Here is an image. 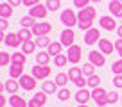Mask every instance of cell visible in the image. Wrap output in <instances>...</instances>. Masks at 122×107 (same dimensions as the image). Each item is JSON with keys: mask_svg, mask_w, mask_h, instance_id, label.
I'll return each mask as SVG.
<instances>
[{"mask_svg": "<svg viewBox=\"0 0 122 107\" xmlns=\"http://www.w3.org/2000/svg\"><path fill=\"white\" fill-rule=\"evenodd\" d=\"M54 80H56V84L59 86V88H65V86L68 84L70 77H68V73H65V71H59V73L56 75V79H54Z\"/></svg>", "mask_w": 122, "mask_h": 107, "instance_id": "cell-26", "label": "cell"}, {"mask_svg": "<svg viewBox=\"0 0 122 107\" xmlns=\"http://www.w3.org/2000/svg\"><path fill=\"white\" fill-rule=\"evenodd\" d=\"M5 103H7V98H5V95L2 93V95H0V107H5Z\"/></svg>", "mask_w": 122, "mask_h": 107, "instance_id": "cell-46", "label": "cell"}, {"mask_svg": "<svg viewBox=\"0 0 122 107\" xmlns=\"http://www.w3.org/2000/svg\"><path fill=\"white\" fill-rule=\"evenodd\" d=\"M50 57H52V55H50L49 52L41 50V52H38V54H36V62H38V64H43V66H47V64L50 62Z\"/></svg>", "mask_w": 122, "mask_h": 107, "instance_id": "cell-23", "label": "cell"}, {"mask_svg": "<svg viewBox=\"0 0 122 107\" xmlns=\"http://www.w3.org/2000/svg\"><path fill=\"white\" fill-rule=\"evenodd\" d=\"M29 107H40V105L34 102V100H30V102H29Z\"/></svg>", "mask_w": 122, "mask_h": 107, "instance_id": "cell-49", "label": "cell"}, {"mask_svg": "<svg viewBox=\"0 0 122 107\" xmlns=\"http://www.w3.org/2000/svg\"><path fill=\"white\" fill-rule=\"evenodd\" d=\"M50 31H52V25H50L49 22H36V25L32 27V34H34L36 38H40V36H49Z\"/></svg>", "mask_w": 122, "mask_h": 107, "instance_id": "cell-6", "label": "cell"}, {"mask_svg": "<svg viewBox=\"0 0 122 107\" xmlns=\"http://www.w3.org/2000/svg\"><path fill=\"white\" fill-rule=\"evenodd\" d=\"M57 88H59V86L56 84V80H43V84H41V91H45L47 95L57 93Z\"/></svg>", "mask_w": 122, "mask_h": 107, "instance_id": "cell-20", "label": "cell"}, {"mask_svg": "<svg viewBox=\"0 0 122 107\" xmlns=\"http://www.w3.org/2000/svg\"><path fill=\"white\" fill-rule=\"evenodd\" d=\"M99 50L104 54V55H110L111 52L115 50V43H111L110 39H106V38H102L99 41Z\"/></svg>", "mask_w": 122, "mask_h": 107, "instance_id": "cell-18", "label": "cell"}, {"mask_svg": "<svg viewBox=\"0 0 122 107\" xmlns=\"http://www.w3.org/2000/svg\"><path fill=\"white\" fill-rule=\"evenodd\" d=\"M68 61H70V64H77V62L81 61V57H83V48H81L79 45H72L68 48Z\"/></svg>", "mask_w": 122, "mask_h": 107, "instance_id": "cell-11", "label": "cell"}, {"mask_svg": "<svg viewBox=\"0 0 122 107\" xmlns=\"http://www.w3.org/2000/svg\"><path fill=\"white\" fill-rule=\"evenodd\" d=\"M23 68H25V64H16V62H11V66H9V79L20 80V77L23 75Z\"/></svg>", "mask_w": 122, "mask_h": 107, "instance_id": "cell-15", "label": "cell"}, {"mask_svg": "<svg viewBox=\"0 0 122 107\" xmlns=\"http://www.w3.org/2000/svg\"><path fill=\"white\" fill-rule=\"evenodd\" d=\"M92 100H93L99 107H106L108 105V91L104 88L92 89Z\"/></svg>", "mask_w": 122, "mask_h": 107, "instance_id": "cell-3", "label": "cell"}, {"mask_svg": "<svg viewBox=\"0 0 122 107\" xmlns=\"http://www.w3.org/2000/svg\"><path fill=\"white\" fill-rule=\"evenodd\" d=\"M45 5H47V9L49 11H59V7H61V0H47L45 2Z\"/></svg>", "mask_w": 122, "mask_h": 107, "instance_id": "cell-34", "label": "cell"}, {"mask_svg": "<svg viewBox=\"0 0 122 107\" xmlns=\"http://www.w3.org/2000/svg\"><path fill=\"white\" fill-rule=\"evenodd\" d=\"M111 82H113V86L117 89H122V75H115L113 79H111Z\"/></svg>", "mask_w": 122, "mask_h": 107, "instance_id": "cell-41", "label": "cell"}, {"mask_svg": "<svg viewBox=\"0 0 122 107\" xmlns=\"http://www.w3.org/2000/svg\"><path fill=\"white\" fill-rule=\"evenodd\" d=\"M70 96H72V93H70L68 88H61L59 91H57V100H61V102H66V100H70Z\"/></svg>", "mask_w": 122, "mask_h": 107, "instance_id": "cell-32", "label": "cell"}, {"mask_svg": "<svg viewBox=\"0 0 122 107\" xmlns=\"http://www.w3.org/2000/svg\"><path fill=\"white\" fill-rule=\"evenodd\" d=\"M68 77L72 82H76L77 79H81L83 77V68H79V66H72V68L68 70Z\"/></svg>", "mask_w": 122, "mask_h": 107, "instance_id": "cell-27", "label": "cell"}, {"mask_svg": "<svg viewBox=\"0 0 122 107\" xmlns=\"http://www.w3.org/2000/svg\"><path fill=\"white\" fill-rule=\"evenodd\" d=\"M95 66L92 64V62H88V64H83V75H86V77H92V75H95Z\"/></svg>", "mask_w": 122, "mask_h": 107, "instance_id": "cell-38", "label": "cell"}, {"mask_svg": "<svg viewBox=\"0 0 122 107\" xmlns=\"http://www.w3.org/2000/svg\"><path fill=\"white\" fill-rule=\"evenodd\" d=\"M20 38H22V41H29V39H32V29H20L18 31Z\"/></svg>", "mask_w": 122, "mask_h": 107, "instance_id": "cell-35", "label": "cell"}, {"mask_svg": "<svg viewBox=\"0 0 122 107\" xmlns=\"http://www.w3.org/2000/svg\"><path fill=\"white\" fill-rule=\"evenodd\" d=\"M38 4H41V2H40V0H23V5H25V7H34V5H38Z\"/></svg>", "mask_w": 122, "mask_h": 107, "instance_id": "cell-43", "label": "cell"}, {"mask_svg": "<svg viewBox=\"0 0 122 107\" xmlns=\"http://www.w3.org/2000/svg\"><path fill=\"white\" fill-rule=\"evenodd\" d=\"M50 38L49 36H40V38H36V45L40 46V48H49L50 46Z\"/></svg>", "mask_w": 122, "mask_h": 107, "instance_id": "cell-33", "label": "cell"}, {"mask_svg": "<svg viewBox=\"0 0 122 107\" xmlns=\"http://www.w3.org/2000/svg\"><path fill=\"white\" fill-rule=\"evenodd\" d=\"M7 2L13 5V7H18L20 4H23V0H7Z\"/></svg>", "mask_w": 122, "mask_h": 107, "instance_id": "cell-45", "label": "cell"}, {"mask_svg": "<svg viewBox=\"0 0 122 107\" xmlns=\"http://www.w3.org/2000/svg\"><path fill=\"white\" fill-rule=\"evenodd\" d=\"M108 9H110V13H111L113 18H120L122 20V2L120 0H111L110 4H108Z\"/></svg>", "mask_w": 122, "mask_h": 107, "instance_id": "cell-14", "label": "cell"}, {"mask_svg": "<svg viewBox=\"0 0 122 107\" xmlns=\"http://www.w3.org/2000/svg\"><path fill=\"white\" fill-rule=\"evenodd\" d=\"M120 2H122V0H120Z\"/></svg>", "mask_w": 122, "mask_h": 107, "instance_id": "cell-53", "label": "cell"}, {"mask_svg": "<svg viewBox=\"0 0 122 107\" xmlns=\"http://www.w3.org/2000/svg\"><path fill=\"white\" fill-rule=\"evenodd\" d=\"M111 73L113 75H122V59H118L111 64Z\"/></svg>", "mask_w": 122, "mask_h": 107, "instance_id": "cell-37", "label": "cell"}, {"mask_svg": "<svg viewBox=\"0 0 122 107\" xmlns=\"http://www.w3.org/2000/svg\"><path fill=\"white\" fill-rule=\"evenodd\" d=\"M47 52H49L52 57H56V55L63 54V45H61V41H54V43H50V46L47 48Z\"/></svg>", "mask_w": 122, "mask_h": 107, "instance_id": "cell-22", "label": "cell"}, {"mask_svg": "<svg viewBox=\"0 0 122 107\" xmlns=\"http://www.w3.org/2000/svg\"><path fill=\"white\" fill-rule=\"evenodd\" d=\"M4 43L7 46H11V48H22V45H23V41H22V38H20L18 32H9V34L5 36Z\"/></svg>", "mask_w": 122, "mask_h": 107, "instance_id": "cell-12", "label": "cell"}, {"mask_svg": "<svg viewBox=\"0 0 122 107\" xmlns=\"http://www.w3.org/2000/svg\"><path fill=\"white\" fill-rule=\"evenodd\" d=\"M32 100H34L36 103H38L40 107H43L47 102H49V95H47L45 91H41V93H34V96H32Z\"/></svg>", "mask_w": 122, "mask_h": 107, "instance_id": "cell-28", "label": "cell"}, {"mask_svg": "<svg viewBox=\"0 0 122 107\" xmlns=\"http://www.w3.org/2000/svg\"><path fill=\"white\" fill-rule=\"evenodd\" d=\"M7 27H9V22L2 18V32H5V31H7Z\"/></svg>", "mask_w": 122, "mask_h": 107, "instance_id": "cell-47", "label": "cell"}, {"mask_svg": "<svg viewBox=\"0 0 122 107\" xmlns=\"http://www.w3.org/2000/svg\"><path fill=\"white\" fill-rule=\"evenodd\" d=\"M36 41H32V39H29V41H23V45H22V52L25 54V55H30V54H34V50H36Z\"/></svg>", "mask_w": 122, "mask_h": 107, "instance_id": "cell-24", "label": "cell"}, {"mask_svg": "<svg viewBox=\"0 0 122 107\" xmlns=\"http://www.w3.org/2000/svg\"><path fill=\"white\" fill-rule=\"evenodd\" d=\"M99 25H101V29H104V31H115L117 32V29H118V25H117V20L113 18L111 14H104V16H101L99 18Z\"/></svg>", "mask_w": 122, "mask_h": 107, "instance_id": "cell-4", "label": "cell"}, {"mask_svg": "<svg viewBox=\"0 0 122 107\" xmlns=\"http://www.w3.org/2000/svg\"><path fill=\"white\" fill-rule=\"evenodd\" d=\"M120 103H122V96H120Z\"/></svg>", "mask_w": 122, "mask_h": 107, "instance_id": "cell-52", "label": "cell"}, {"mask_svg": "<svg viewBox=\"0 0 122 107\" xmlns=\"http://www.w3.org/2000/svg\"><path fill=\"white\" fill-rule=\"evenodd\" d=\"M101 39H102V38H101V31H99V29H95V27L84 32V45H88V46L99 43Z\"/></svg>", "mask_w": 122, "mask_h": 107, "instance_id": "cell-7", "label": "cell"}, {"mask_svg": "<svg viewBox=\"0 0 122 107\" xmlns=\"http://www.w3.org/2000/svg\"><path fill=\"white\" fill-rule=\"evenodd\" d=\"M117 36H118V38H122V25H118V29H117Z\"/></svg>", "mask_w": 122, "mask_h": 107, "instance_id": "cell-48", "label": "cell"}, {"mask_svg": "<svg viewBox=\"0 0 122 107\" xmlns=\"http://www.w3.org/2000/svg\"><path fill=\"white\" fill-rule=\"evenodd\" d=\"M92 2H93V4H99V2H102V0H92Z\"/></svg>", "mask_w": 122, "mask_h": 107, "instance_id": "cell-51", "label": "cell"}, {"mask_svg": "<svg viewBox=\"0 0 122 107\" xmlns=\"http://www.w3.org/2000/svg\"><path fill=\"white\" fill-rule=\"evenodd\" d=\"M77 107H88V103H79Z\"/></svg>", "mask_w": 122, "mask_h": 107, "instance_id": "cell-50", "label": "cell"}, {"mask_svg": "<svg viewBox=\"0 0 122 107\" xmlns=\"http://www.w3.org/2000/svg\"><path fill=\"white\" fill-rule=\"evenodd\" d=\"M61 45L66 46V48H70L72 45H76V32L72 31V29H65V31L61 32Z\"/></svg>", "mask_w": 122, "mask_h": 107, "instance_id": "cell-10", "label": "cell"}, {"mask_svg": "<svg viewBox=\"0 0 122 107\" xmlns=\"http://www.w3.org/2000/svg\"><path fill=\"white\" fill-rule=\"evenodd\" d=\"M13 5L9 4V2H2L0 4V18H4V20H9L13 16Z\"/></svg>", "mask_w": 122, "mask_h": 107, "instance_id": "cell-21", "label": "cell"}, {"mask_svg": "<svg viewBox=\"0 0 122 107\" xmlns=\"http://www.w3.org/2000/svg\"><path fill=\"white\" fill-rule=\"evenodd\" d=\"M118 100H120V96H118V93H115V91L108 93V103H115V102H118Z\"/></svg>", "mask_w": 122, "mask_h": 107, "instance_id": "cell-40", "label": "cell"}, {"mask_svg": "<svg viewBox=\"0 0 122 107\" xmlns=\"http://www.w3.org/2000/svg\"><path fill=\"white\" fill-rule=\"evenodd\" d=\"M20 88H22V86H20V82H18V80H15V79H7V80L4 82V93L16 95Z\"/></svg>", "mask_w": 122, "mask_h": 107, "instance_id": "cell-16", "label": "cell"}, {"mask_svg": "<svg viewBox=\"0 0 122 107\" xmlns=\"http://www.w3.org/2000/svg\"><path fill=\"white\" fill-rule=\"evenodd\" d=\"M88 61L92 62L93 66H104L106 64V55H104L101 50H92L90 54H88Z\"/></svg>", "mask_w": 122, "mask_h": 107, "instance_id": "cell-8", "label": "cell"}, {"mask_svg": "<svg viewBox=\"0 0 122 107\" xmlns=\"http://www.w3.org/2000/svg\"><path fill=\"white\" fill-rule=\"evenodd\" d=\"M74 84H76V86H77V88H79V89H83V88H86V86H88V79H84V77H81V79H77L76 82H74Z\"/></svg>", "mask_w": 122, "mask_h": 107, "instance_id": "cell-42", "label": "cell"}, {"mask_svg": "<svg viewBox=\"0 0 122 107\" xmlns=\"http://www.w3.org/2000/svg\"><path fill=\"white\" fill-rule=\"evenodd\" d=\"M90 2H92V0H74V5L79 7V9H84V7L90 5Z\"/></svg>", "mask_w": 122, "mask_h": 107, "instance_id": "cell-39", "label": "cell"}, {"mask_svg": "<svg viewBox=\"0 0 122 107\" xmlns=\"http://www.w3.org/2000/svg\"><path fill=\"white\" fill-rule=\"evenodd\" d=\"M20 25H22V29H32V27L36 25V18H32V16H22L20 18Z\"/></svg>", "mask_w": 122, "mask_h": 107, "instance_id": "cell-25", "label": "cell"}, {"mask_svg": "<svg viewBox=\"0 0 122 107\" xmlns=\"http://www.w3.org/2000/svg\"><path fill=\"white\" fill-rule=\"evenodd\" d=\"M11 62H13V54H7L5 50H2V54H0V64L11 66Z\"/></svg>", "mask_w": 122, "mask_h": 107, "instance_id": "cell-29", "label": "cell"}, {"mask_svg": "<svg viewBox=\"0 0 122 107\" xmlns=\"http://www.w3.org/2000/svg\"><path fill=\"white\" fill-rule=\"evenodd\" d=\"M59 22L63 23L66 29H72L74 25H77V13L74 11V9H65V11H61Z\"/></svg>", "mask_w": 122, "mask_h": 107, "instance_id": "cell-2", "label": "cell"}, {"mask_svg": "<svg viewBox=\"0 0 122 107\" xmlns=\"http://www.w3.org/2000/svg\"><path fill=\"white\" fill-rule=\"evenodd\" d=\"M29 14L32 16V18H36V20H43L49 14V9H47L45 4H38V5H34V7H30Z\"/></svg>", "mask_w": 122, "mask_h": 107, "instance_id": "cell-13", "label": "cell"}, {"mask_svg": "<svg viewBox=\"0 0 122 107\" xmlns=\"http://www.w3.org/2000/svg\"><path fill=\"white\" fill-rule=\"evenodd\" d=\"M20 86H22V89H25V91H34L36 89V84H38V79L32 75H27V73H23L22 77H20Z\"/></svg>", "mask_w": 122, "mask_h": 107, "instance_id": "cell-5", "label": "cell"}, {"mask_svg": "<svg viewBox=\"0 0 122 107\" xmlns=\"http://www.w3.org/2000/svg\"><path fill=\"white\" fill-rule=\"evenodd\" d=\"M90 100H92V91H88L86 88L77 89V93H76V102L77 103H88Z\"/></svg>", "mask_w": 122, "mask_h": 107, "instance_id": "cell-17", "label": "cell"}, {"mask_svg": "<svg viewBox=\"0 0 122 107\" xmlns=\"http://www.w3.org/2000/svg\"><path fill=\"white\" fill-rule=\"evenodd\" d=\"M50 73H52V70H50V66H43V64H34L32 66V77H36V79H49Z\"/></svg>", "mask_w": 122, "mask_h": 107, "instance_id": "cell-9", "label": "cell"}, {"mask_svg": "<svg viewBox=\"0 0 122 107\" xmlns=\"http://www.w3.org/2000/svg\"><path fill=\"white\" fill-rule=\"evenodd\" d=\"M9 105H11V107H29V102H27L25 98H22V96L16 93V95H11V98H9Z\"/></svg>", "mask_w": 122, "mask_h": 107, "instance_id": "cell-19", "label": "cell"}, {"mask_svg": "<svg viewBox=\"0 0 122 107\" xmlns=\"http://www.w3.org/2000/svg\"><path fill=\"white\" fill-rule=\"evenodd\" d=\"M68 55H65V54H59V55H56V57H54V64H56V66H59V68H61V66H66V64H68Z\"/></svg>", "mask_w": 122, "mask_h": 107, "instance_id": "cell-31", "label": "cell"}, {"mask_svg": "<svg viewBox=\"0 0 122 107\" xmlns=\"http://www.w3.org/2000/svg\"><path fill=\"white\" fill-rule=\"evenodd\" d=\"M115 50L118 52V55H120V59H122V38H118L117 41H115Z\"/></svg>", "mask_w": 122, "mask_h": 107, "instance_id": "cell-44", "label": "cell"}, {"mask_svg": "<svg viewBox=\"0 0 122 107\" xmlns=\"http://www.w3.org/2000/svg\"><path fill=\"white\" fill-rule=\"evenodd\" d=\"M97 16V9L92 7V5H88V7L84 9H79V13H77V25H79L81 31H90V29H93V20H95Z\"/></svg>", "mask_w": 122, "mask_h": 107, "instance_id": "cell-1", "label": "cell"}, {"mask_svg": "<svg viewBox=\"0 0 122 107\" xmlns=\"http://www.w3.org/2000/svg\"><path fill=\"white\" fill-rule=\"evenodd\" d=\"M27 61V55L20 50V52H13V62H16V64H25Z\"/></svg>", "mask_w": 122, "mask_h": 107, "instance_id": "cell-30", "label": "cell"}, {"mask_svg": "<svg viewBox=\"0 0 122 107\" xmlns=\"http://www.w3.org/2000/svg\"><path fill=\"white\" fill-rule=\"evenodd\" d=\"M88 86H90L92 89L101 88V77H99V75H92V77H88Z\"/></svg>", "mask_w": 122, "mask_h": 107, "instance_id": "cell-36", "label": "cell"}]
</instances>
